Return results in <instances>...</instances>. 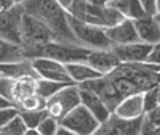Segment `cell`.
<instances>
[{
    "label": "cell",
    "instance_id": "obj_25",
    "mask_svg": "<svg viewBox=\"0 0 160 135\" xmlns=\"http://www.w3.org/2000/svg\"><path fill=\"white\" fill-rule=\"evenodd\" d=\"M22 121L26 122L28 129H37L40 126V122L48 116V111L47 110H42V111H19Z\"/></svg>",
    "mask_w": 160,
    "mask_h": 135
},
{
    "label": "cell",
    "instance_id": "obj_16",
    "mask_svg": "<svg viewBox=\"0 0 160 135\" xmlns=\"http://www.w3.org/2000/svg\"><path fill=\"white\" fill-rule=\"evenodd\" d=\"M114 114L123 119H138L144 116V100L142 93H135L127 98H123L115 108Z\"/></svg>",
    "mask_w": 160,
    "mask_h": 135
},
{
    "label": "cell",
    "instance_id": "obj_15",
    "mask_svg": "<svg viewBox=\"0 0 160 135\" xmlns=\"http://www.w3.org/2000/svg\"><path fill=\"white\" fill-rule=\"evenodd\" d=\"M136 31L139 35L141 42L155 45L160 42V23L157 19V16H142L139 19L135 21Z\"/></svg>",
    "mask_w": 160,
    "mask_h": 135
},
{
    "label": "cell",
    "instance_id": "obj_12",
    "mask_svg": "<svg viewBox=\"0 0 160 135\" xmlns=\"http://www.w3.org/2000/svg\"><path fill=\"white\" fill-rule=\"evenodd\" d=\"M106 34L111 39V42L114 45H127V44H135V42H141L136 26L133 19L125 18L123 21H120L115 26L106 28Z\"/></svg>",
    "mask_w": 160,
    "mask_h": 135
},
{
    "label": "cell",
    "instance_id": "obj_22",
    "mask_svg": "<svg viewBox=\"0 0 160 135\" xmlns=\"http://www.w3.org/2000/svg\"><path fill=\"white\" fill-rule=\"evenodd\" d=\"M35 87H37V79H34V77L16 80V90H15V103H16V106L26 97H31V95H34V93H37Z\"/></svg>",
    "mask_w": 160,
    "mask_h": 135
},
{
    "label": "cell",
    "instance_id": "obj_35",
    "mask_svg": "<svg viewBox=\"0 0 160 135\" xmlns=\"http://www.w3.org/2000/svg\"><path fill=\"white\" fill-rule=\"evenodd\" d=\"M13 106H16V105L11 103L10 100H7L5 97L0 95V110H2V108H13Z\"/></svg>",
    "mask_w": 160,
    "mask_h": 135
},
{
    "label": "cell",
    "instance_id": "obj_37",
    "mask_svg": "<svg viewBox=\"0 0 160 135\" xmlns=\"http://www.w3.org/2000/svg\"><path fill=\"white\" fill-rule=\"evenodd\" d=\"M24 135H42V133H40L37 129H28V132H26Z\"/></svg>",
    "mask_w": 160,
    "mask_h": 135
},
{
    "label": "cell",
    "instance_id": "obj_6",
    "mask_svg": "<svg viewBox=\"0 0 160 135\" xmlns=\"http://www.w3.org/2000/svg\"><path fill=\"white\" fill-rule=\"evenodd\" d=\"M59 124L66 129H71L77 135H93L101 126L99 121L83 105H78L77 108H74L69 114H66L59 121Z\"/></svg>",
    "mask_w": 160,
    "mask_h": 135
},
{
    "label": "cell",
    "instance_id": "obj_8",
    "mask_svg": "<svg viewBox=\"0 0 160 135\" xmlns=\"http://www.w3.org/2000/svg\"><path fill=\"white\" fill-rule=\"evenodd\" d=\"M106 8H108V5L101 7V5L90 3L87 0H75L68 13L87 24L108 28V11H106Z\"/></svg>",
    "mask_w": 160,
    "mask_h": 135
},
{
    "label": "cell",
    "instance_id": "obj_19",
    "mask_svg": "<svg viewBox=\"0 0 160 135\" xmlns=\"http://www.w3.org/2000/svg\"><path fill=\"white\" fill-rule=\"evenodd\" d=\"M22 60H28L24 55L22 45L0 39V64L16 63V61H22Z\"/></svg>",
    "mask_w": 160,
    "mask_h": 135
},
{
    "label": "cell",
    "instance_id": "obj_11",
    "mask_svg": "<svg viewBox=\"0 0 160 135\" xmlns=\"http://www.w3.org/2000/svg\"><path fill=\"white\" fill-rule=\"evenodd\" d=\"M154 45L146 42H135L127 45H114L112 50L122 63H148Z\"/></svg>",
    "mask_w": 160,
    "mask_h": 135
},
{
    "label": "cell",
    "instance_id": "obj_13",
    "mask_svg": "<svg viewBox=\"0 0 160 135\" xmlns=\"http://www.w3.org/2000/svg\"><path fill=\"white\" fill-rule=\"evenodd\" d=\"M87 63L91 68H95L98 73H101L102 76L111 74L122 64L120 58L115 55V51L112 48L111 50H91Z\"/></svg>",
    "mask_w": 160,
    "mask_h": 135
},
{
    "label": "cell",
    "instance_id": "obj_26",
    "mask_svg": "<svg viewBox=\"0 0 160 135\" xmlns=\"http://www.w3.org/2000/svg\"><path fill=\"white\" fill-rule=\"evenodd\" d=\"M15 90H16V79L0 74V95L10 100L11 103H15Z\"/></svg>",
    "mask_w": 160,
    "mask_h": 135
},
{
    "label": "cell",
    "instance_id": "obj_39",
    "mask_svg": "<svg viewBox=\"0 0 160 135\" xmlns=\"http://www.w3.org/2000/svg\"><path fill=\"white\" fill-rule=\"evenodd\" d=\"M157 19H158V23H160V11L157 13Z\"/></svg>",
    "mask_w": 160,
    "mask_h": 135
},
{
    "label": "cell",
    "instance_id": "obj_5",
    "mask_svg": "<svg viewBox=\"0 0 160 135\" xmlns=\"http://www.w3.org/2000/svg\"><path fill=\"white\" fill-rule=\"evenodd\" d=\"M78 105H82L80 89L77 84H71L68 87H64L62 90H59L56 95H53L51 98L47 100V111L51 117H55L56 121H61L66 114H69Z\"/></svg>",
    "mask_w": 160,
    "mask_h": 135
},
{
    "label": "cell",
    "instance_id": "obj_21",
    "mask_svg": "<svg viewBox=\"0 0 160 135\" xmlns=\"http://www.w3.org/2000/svg\"><path fill=\"white\" fill-rule=\"evenodd\" d=\"M72 82H58V80H50V79H42L38 77L37 79V87H35V92L37 95H40L42 98L48 100L51 98L53 95H56L59 90H62L64 87L71 85Z\"/></svg>",
    "mask_w": 160,
    "mask_h": 135
},
{
    "label": "cell",
    "instance_id": "obj_20",
    "mask_svg": "<svg viewBox=\"0 0 160 135\" xmlns=\"http://www.w3.org/2000/svg\"><path fill=\"white\" fill-rule=\"evenodd\" d=\"M114 8H117L125 18L136 21L142 16H146L144 8L141 5V0H115V2L109 3Z\"/></svg>",
    "mask_w": 160,
    "mask_h": 135
},
{
    "label": "cell",
    "instance_id": "obj_28",
    "mask_svg": "<svg viewBox=\"0 0 160 135\" xmlns=\"http://www.w3.org/2000/svg\"><path fill=\"white\" fill-rule=\"evenodd\" d=\"M58 129H59V121H56L55 117H51L50 114L37 127V130L42 133V135H56Z\"/></svg>",
    "mask_w": 160,
    "mask_h": 135
},
{
    "label": "cell",
    "instance_id": "obj_23",
    "mask_svg": "<svg viewBox=\"0 0 160 135\" xmlns=\"http://www.w3.org/2000/svg\"><path fill=\"white\" fill-rule=\"evenodd\" d=\"M18 108H19V111H42V110H47V100L37 95V93H34V95L21 100Z\"/></svg>",
    "mask_w": 160,
    "mask_h": 135
},
{
    "label": "cell",
    "instance_id": "obj_31",
    "mask_svg": "<svg viewBox=\"0 0 160 135\" xmlns=\"http://www.w3.org/2000/svg\"><path fill=\"white\" fill-rule=\"evenodd\" d=\"M139 135H160V127L152 124L151 121L144 116L142 119V127H141V133Z\"/></svg>",
    "mask_w": 160,
    "mask_h": 135
},
{
    "label": "cell",
    "instance_id": "obj_18",
    "mask_svg": "<svg viewBox=\"0 0 160 135\" xmlns=\"http://www.w3.org/2000/svg\"><path fill=\"white\" fill-rule=\"evenodd\" d=\"M66 68H68V73L72 79V82H75L77 85L102 76L95 68H91L88 63H71V64H66Z\"/></svg>",
    "mask_w": 160,
    "mask_h": 135
},
{
    "label": "cell",
    "instance_id": "obj_7",
    "mask_svg": "<svg viewBox=\"0 0 160 135\" xmlns=\"http://www.w3.org/2000/svg\"><path fill=\"white\" fill-rule=\"evenodd\" d=\"M22 15H24L22 3H16L8 10L0 11V39L22 45V39H21Z\"/></svg>",
    "mask_w": 160,
    "mask_h": 135
},
{
    "label": "cell",
    "instance_id": "obj_3",
    "mask_svg": "<svg viewBox=\"0 0 160 135\" xmlns=\"http://www.w3.org/2000/svg\"><path fill=\"white\" fill-rule=\"evenodd\" d=\"M69 24L74 35L77 37L78 44L91 50H111L114 44L106 34V28H99V26L87 24L69 15Z\"/></svg>",
    "mask_w": 160,
    "mask_h": 135
},
{
    "label": "cell",
    "instance_id": "obj_29",
    "mask_svg": "<svg viewBox=\"0 0 160 135\" xmlns=\"http://www.w3.org/2000/svg\"><path fill=\"white\" fill-rule=\"evenodd\" d=\"M19 114V108L18 106H13V108H2L0 110V130H2L10 121Z\"/></svg>",
    "mask_w": 160,
    "mask_h": 135
},
{
    "label": "cell",
    "instance_id": "obj_2",
    "mask_svg": "<svg viewBox=\"0 0 160 135\" xmlns=\"http://www.w3.org/2000/svg\"><path fill=\"white\" fill-rule=\"evenodd\" d=\"M90 53H91V48H87L78 44L58 42V40H53V42H48L45 45H38L34 48H24V55L28 60L50 58V60H56L62 64L87 63Z\"/></svg>",
    "mask_w": 160,
    "mask_h": 135
},
{
    "label": "cell",
    "instance_id": "obj_9",
    "mask_svg": "<svg viewBox=\"0 0 160 135\" xmlns=\"http://www.w3.org/2000/svg\"><path fill=\"white\" fill-rule=\"evenodd\" d=\"M142 119L144 116L138 119H123L112 113L111 117L102 122L93 135H139Z\"/></svg>",
    "mask_w": 160,
    "mask_h": 135
},
{
    "label": "cell",
    "instance_id": "obj_38",
    "mask_svg": "<svg viewBox=\"0 0 160 135\" xmlns=\"http://www.w3.org/2000/svg\"><path fill=\"white\" fill-rule=\"evenodd\" d=\"M0 135H11V133H7V132H3V130H0Z\"/></svg>",
    "mask_w": 160,
    "mask_h": 135
},
{
    "label": "cell",
    "instance_id": "obj_17",
    "mask_svg": "<svg viewBox=\"0 0 160 135\" xmlns=\"http://www.w3.org/2000/svg\"><path fill=\"white\" fill-rule=\"evenodd\" d=\"M0 74L8 76L11 79H38V74L35 73L32 61L31 60H22V61H16V63H7V64H0Z\"/></svg>",
    "mask_w": 160,
    "mask_h": 135
},
{
    "label": "cell",
    "instance_id": "obj_30",
    "mask_svg": "<svg viewBox=\"0 0 160 135\" xmlns=\"http://www.w3.org/2000/svg\"><path fill=\"white\" fill-rule=\"evenodd\" d=\"M141 5H142L144 13L148 16H157V13L160 11L158 0H141Z\"/></svg>",
    "mask_w": 160,
    "mask_h": 135
},
{
    "label": "cell",
    "instance_id": "obj_34",
    "mask_svg": "<svg viewBox=\"0 0 160 135\" xmlns=\"http://www.w3.org/2000/svg\"><path fill=\"white\" fill-rule=\"evenodd\" d=\"M74 2H75V0H58V3H59L66 11H69V10H71V7L74 5Z\"/></svg>",
    "mask_w": 160,
    "mask_h": 135
},
{
    "label": "cell",
    "instance_id": "obj_10",
    "mask_svg": "<svg viewBox=\"0 0 160 135\" xmlns=\"http://www.w3.org/2000/svg\"><path fill=\"white\" fill-rule=\"evenodd\" d=\"M32 66L38 77L42 79H50V80H58V82H72V79L68 73L66 64L50 60V58H32ZM75 84V82H72Z\"/></svg>",
    "mask_w": 160,
    "mask_h": 135
},
{
    "label": "cell",
    "instance_id": "obj_4",
    "mask_svg": "<svg viewBox=\"0 0 160 135\" xmlns=\"http://www.w3.org/2000/svg\"><path fill=\"white\" fill-rule=\"evenodd\" d=\"M21 39H22V48H34L53 42V40H58L55 32L45 23H42L32 15H28L26 11L21 19Z\"/></svg>",
    "mask_w": 160,
    "mask_h": 135
},
{
    "label": "cell",
    "instance_id": "obj_24",
    "mask_svg": "<svg viewBox=\"0 0 160 135\" xmlns=\"http://www.w3.org/2000/svg\"><path fill=\"white\" fill-rule=\"evenodd\" d=\"M142 100H144V114H148L160 106V85L154 87L148 92L142 93Z\"/></svg>",
    "mask_w": 160,
    "mask_h": 135
},
{
    "label": "cell",
    "instance_id": "obj_32",
    "mask_svg": "<svg viewBox=\"0 0 160 135\" xmlns=\"http://www.w3.org/2000/svg\"><path fill=\"white\" fill-rule=\"evenodd\" d=\"M148 63L160 66V42L154 45V48H152V53H151V57H149Z\"/></svg>",
    "mask_w": 160,
    "mask_h": 135
},
{
    "label": "cell",
    "instance_id": "obj_27",
    "mask_svg": "<svg viewBox=\"0 0 160 135\" xmlns=\"http://www.w3.org/2000/svg\"><path fill=\"white\" fill-rule=\"evenodd\" d=\"M2 130L7 132V133H11V135H24L28 132V126H26V122L22 121L21 114H18V116L13 117Z\"/></svg>",
    "mask_w": 160,
    "mask_h": 135
},
{
    "label": "cell",
    "instance_id": "obj_14",
    "mask_svg": "<svg viewBox=\"0 0 160 135\" xmlns=\"http://www.w3.org/2000/svg\"><path fill=\"white\" fill-rule=\"evenodd\" d=\"M78 89H80V87H78ZM80 100H82V105L99 121L101 124L106 122V121L111 117L112 111L108 108V105L102 101V98L98 97L96 93H93V92H90V90L80 89Z\"/></svg>",
    "mask_w": 160,
    "mask_h": 135
},
{
    "label": "cell",
    "instance_id": "obj_1",
    "mask_svg": "<svg viewBox=\"0 0 160 135\" xmlns=\"http://www.w3.org/2000/svg\"><path fill=\"white\" fill-rule=\"evenodd\" d=\"M22 7L28 15L45 23L55 32L58 42L78 44L69 24V13L58 3V0H26Z\"/></svg>",
    "mask_w": 160,
    "mask_h": 135
},
{
    "label": "cell",
    "instance_id": "obj_36",
    "mask_svg": "<svg viewBox=\"0 0 160 135\" xmlns=\"http://www.w3.org/2000/svg\"><path fill=\"white\" fill-rule=\"evenodd\" d=\"M56 135H77V133H75V132H72L71 129H66V127H62V126L59 124V129H58Z\"/></svg>",
    "mask_w": 160,
    "mask_h": 135
},
{
    "label": "cell",
    "instance_id": "obj_33",
    "mask_svg": "<svg viewBox=\"0 0 160 135\" xmlns=\"http://www.w3.org/2000/svg\"><path fill=\"white\" fill-rule=\"evenodd\" d=\"M13 5H16L15 0H0V11L8 10V8H11Z\"/></svg>",
    "mask_w": 160,
    "mask_h": 135
}]
</instances>
